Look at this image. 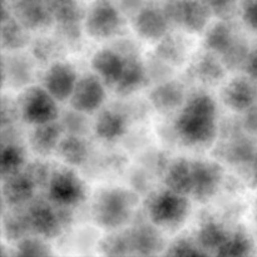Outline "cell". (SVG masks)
I'll return each mask as SVG.
<instances>
[{
    "instance_id": "18",
    "label": "cell",
    "mask_w": 257,
    "mask_h": 257,
    "mask_svg": "<svg viewBox=\"0 0 257 257\" xmlns=\"http://www.w3.org/2000/svg\"><path fill=\"white\" fill-rule=\"evenodd\" d=\"M131 252L135 256L163 255L167 242L162 228L151 222L147 217L125 227Z\"/></svg>"
},
{
    "instance_id": "16",
    "label": "cell",
    "mask_w": 257,
    "mask_h": 257,
    "mask_svg": "<svg viewBox=\"0 0 257 257\" xmlns=\"http://www.w3.org/2000/svg\"><path fill=\"white\" fill-rule=\"evenodd\" d=\"M227 73L228 70L226 69L220 57L206 48H203L202 52H198L197 54L191 57L188 62V79L205 89L222 85Z\"/></svg>"
},
{
    "instance_id": "43",
    "label": "cell",
    "mask_w": 257,
    "mask_h": 257,
    "mask_svg": "<svg viewBox=\"0 0 257 257\" xmlns=\"http://www.w3.org/2000/svg\"><path fill=\"white\" fill-rule=\"evenodd\" d=\"M240 18L246 28L257 33V0L241 2Z\"/></svg>"
},
{
    "instance_id": "3",
    "label": "cell",
    "mask_w": 257,
    "mask_h": 257,
    "mask_svg": "<svg viewBox=\"0 0 257 257\" xmlns=\"http://www.w3.org/2000/svg\"><path fill=\"white\" fill-rule=\"evenodd\" d=\"M140 203L136 191L123 187H105L95 193L90 216L99 228L105 231L127 227Z\"/></svg>"
},
{
    "instance_id": "25",
    "label": "cell",
    "mask_w": 257,
    "mask_h": 257,
    "mask_svg": "<svg viewBox=\"0 0 257 257\" xmlns=\"http://www.w3.org/2000/svg\"><path fill=\"white\" fill-rule=\"evenodd\" d=\"M191 45L187 33L178 29L175 32L171 30L160 42L156 43L153 53L176 69L190 62Z\"/></svg>"
},
{
    "instance_id": "32",
    "label": "cell",
    "mask_w": 257,
    "mask_h": 257,
    "mask_svg": "<svg viewBox=\"0 0 257 257\" xmlns=\"http://www.w3.org/2000/svg\"><path fill=\"white\" fill-rule=\"evenodd\" d=\"M2 231L3 237L9 243H15L32 233L25 206L3 208Z\"/></svg>"
},
{
    "instance_id": "26",
    "label": "cell",
    "mask_w": 257,
    "mask_h": 257,
    "mask_svg": "<svg viewBox=\"0 0 257 257\" xmlns=\"http://www.w3.org/2000/svg\"><path fill=\"white\" fill-rule=\"evenodd\" d=\"M63 136L64 131L59 120L33 125L28 133V146L37 157L47 158L55 155Z\"/></svg>"
},
{
    "instance_id": "47",
    "label": "cell",
    "mask_w": 257,
    "mask_h": 257,
    "mask_svg": "<svg viewBox=\"0 0 257 257\" xmlns=\"http://www.w3.org/2000/svg\"><path fill=\"white\" fill-rule=\"evenodd\" d=\"M248 180H250V186L253 188H257V155L251 165L250 171H248Z\"/></svg>"
},
{
    "instance_id": "34",
    "label": "cell",
    "mask_w": 257,
    "mask_h": 257,
    "mask_svg": "<svg viewBox=\"0 0 257 257\" xmlns=\"http://www.w3.org/2000/svg\"><path fill=\"white\" fill-rule=\"evenodd\" d=\"M256 253V245L253 238L243 228H236L231 231L230 236L218 250L216 256L241 257L251 256Z\"/></svg>"
},
{
    "instance_id": "31",
    "label": "cell",
    "mask_w": 257,
    "mask_h": 257,
    "mask_svg": "<svg viewBox=\"0 0 257 257\" xmlns=\"http://www.w3.org/2000/svg\"><path fill=\"white\" fill-rule=\"evenodd\" d=\"M231 231L232 230L226 227V225H223L221 221L207 218L198 226L195 238L207 256H216L228 238Z\"/></svg>"
},
{
    "instance_id": "38",
    "label": "cell",
    "mask_w": 257,
    "mask_h": 257,
    "mask_svg": "<svg viewBox=\"0 0 257 257\" xmlns=\"http://www.w3.org/2000/svg\"><path fill=\"white\" fill-rule=\"evenodd\" d=\"M165 256H207L201 248L195 236H180L166 247Z\"/></svg>"
},
{
    "instance_id": "20",
    "label": "cell",
    "mask_w": 257,
    "mask_h": 257,
    "mask_svg": "<svg viewBox=\"0 0 257 257\" xmlns=\"http://www.w3.org/2000/svg\"><path fill=\"white\" fill-rule=\"evenodd\" d=\"M131 113L124 107H103L93 120V133L103 142H115L130 132Z\"/></svg>"
},
{
    "instance_id": "37",
    "label": "cell",
    "mask_w": 257,
    "mask_h": 257,
    "mask_svg": "<svg viewBox=\"0 0 257 257\" xmlns=\"http://www.w3.org/2000/svg\"><path fill=\"white\" fill-rule=\"evenodd\" d=\"M49 240L40 237V236L30 233L22 240L13 243V256H50L53 255L52 246L48 243Z\"/></svg>"
},
{
    "instance_id": "1",
    "label": "cell",
    "mask_w": 257,
    "mask_h": 257,
    "mask_svg": "<svg viewBox=\"0 0 257 257\" xmlns=\"http://www.w3.org/2000/svg\"><path fill=\"white\" fill-rule=\"evenodd\" d=\"M218 104L205 88L188 93L187 99L176 113L173 132L182 145L190 148H210L220 135Z\"/></svg>"
},
{
    "instance_id": "2",
    "label": "cell",
    "mask_w": 257,
    "mask_h": 257,
    "mask_svg": "<svg viewBox=\"0 0 257 257\" xmlns=\"http://www.w3.org/2000/svg\"><path fill=\"white\" fill-rule=\"evenodd\" d=\"M203 34V48L218 55L228 73L243 72L251 42L235 20L217 19Z\"/></svg>"
},
{
    "instance_id": "50",
    "label": "cell",
    "mask_w": 257,
    "mask_h": 257,
    "mask_svg": "<svg viewBox=\"0 0 257 257\" xmlns=\"http://www.w3.org/2000/svg\"><path fill=\"white\" fill-rule=\"evenodd\" d=\"M256 87H257V80H256Z\"/></svg>"
},
{
    "instance_id": "28",
    "label": "cell",
    "mask_w": 257,
    "mask_h": 257,
    "mask_svg": "<svg viewBox=\"0 0 257 257\" xmlns=\"http://www.w3.org/2000/svg\"><path fill=\"white\" fill-rule=\"evenodd\" d=\"M2 50L19 52L28 48L32 43V32L24 27L9 9H2Z\"/></svg>"
},
{
    "instance_id": "11",
    "label": "cell",
    "mask_w": 257,
    "mask_h": 257,
    "mask_svg": "<svg viewBox=\"0 0 257 257\" xmlns=\"http://www.w3.org/2000/svg\"><path fill=\"white\" fill-rule=\"evenodd\" d=\"M192 186L190 197L198 203H207L222 187L225 168L218 160L193 158L191 160Z\"/></svg>"
},
{
    "instance_id": "44",
    "label": "cell",
    "mask_w": 257,
    "mask_h": 257,
    "mask_svg": "<svg viewBox=\"0 0 257 257\" xmlns=\"http://www.w3.org/2000/svg\"><path fill=\"white\" fill-rule=\"evenodd\" d=\"M125 18L132 19L150 0H114Z\"/></svg>"
},
{
    "instance_id": "45",
    "label": "cell",
    "mask_w": 257,
    "mask_h": 257,
    "mask_svg": "<svg viewBox=\"0 0 257 257\" xmlns=\"http://www.w3.org/2000/svg\"><path fill=\"white\" fill-rule=\"evenodd\" d=\"M242 73L247 74L253 80H257V42L251 43V49L248 52Z\"/></svg>"
},
{
    "instance_id": "29",
    "label": "cell",
    "mask_w": 257,
    "mask_h": 257,
    "mask_svg": "<svg viewBox=\"0 0 257 257\" xmlns=\"http://www.w3.org/2000/svg\"><path fill=\"white\" fill-rule=\"evenodd\" d=\"M163 185L173 192L190 197L191 186H192L190 158L176 157L170 160L163 172Z\"/></svg>"
},
{
    "instance_id": "39",
    "label": "cell",
    "mask_w": 257,
    "mask_h": 257,
    "mask_svg": "<svg viewBox=\"0 0 257 257\" xmlns=\"http://www.w3.org/2000/svg\"><path fill=\"white\" fill-rule=\"evenodd\" d=\"M145 63L150 85L158 84V83L165 82V80L173 78L172 75L173 72H175V68L171 67L168 63L161 59L155 53L150 54V57L147 59H145Z\"/></svg>"
},
{
    "instance_id": "35",
    "label": "cell",
    "mask_w": 257,
    "mask_h": 257,
    "mask_svg": "<svg viewBox=\"0 0 257 257\" xmlns=\"http://www.w3.org/2000/svg\"><path fill=\"white\" fill-rule=\"evenodd\" d=\"M58 120L62 124L64 133H68V135L88 137L93 132V122L89 118V114L79 112L72 107L62 110Z\"/></svg>"
},
{
    "instance_id": "13",
    "label": "cell",
    "mask_w": 257,
    "mask_h": 257,
    "mask_svg": "<svg viewBox=\"0 0 257 257\" xmlns=\"http://www.w3.org/2000/svg\"><path fill=\"white\" fill-rule=\"evenodd\" d=\"M117 44L124 52L125 65L122 78L113 90L118 97L125 98L137 93L142 88L148 87L150 82L145 59L141 57L137 47L131 40H119Z\"/></svg>"
},
{
    "instance_id": "46",
    "label": "cell",
    "mask_w": 257,
    "mask_h": 257,
    "mask_svg": "<svg viewBox=\"0 0 257 257\" xmlns=\"http://www.w3.org/2000/svg\"><path fill=\"white\" fill-rule=\"evenodd\" d=\"M242 124L250 135L257 137V104L242 113Z\"/></svg>"
},
{
    "instance_id": "24",
    "label": "cell",
    "mask_w": 257,
    "mask_h": 257,
    "mask_svg": "<svg viewBox=\"0 0 257 257\" xmlns=\"http://www.w3.org/2000/svg\"><path fill=\"white\" fill-rule=\"evenodd\" d=\"M37 186L24 168L2 177L3 208L24 207L37 196Z\"/></svg>"
},
{
    "instance_id": "36",
    "label": "cell",
    "mask_w": 257,
    "mask_h": 257,
    "mask_svg": "<svg viewBox=\"0 0 257 257\" xmlns=\"http://www.w3.org/2000/svg\"><path fill=\"white\" fill-rule=\"evenodd\" d=\"M99 253L105 256H130L131 252L130 241H128L127 231L124 228L114 231H108L98 242Z\"/></svg>"
},
{
    "instance_id": "22",
    "label": "cell",
    "mask_w": 257,
    "mask_h": 257,
    "mask_svg": "<svg viewBox=\"0 0 257 257\" xmlns=\"http://www.w3.org/2000/svg\"><path fill=\"white\" fill-rule=\"evenodd\" d=\"M125 65V54L115 43L113 47L98 49L90 59L92 72H94L110 89L117 87Z\"/></svg>"
},
{
    "instance_id": "40",
    "label": "cell",
    "mask_w": 257,
    "mask_h": 257,
    "mask_svg": "<svg viewBox=\"0 0 257 257\" xmlns=\"http://www.w3.org/2000/svg\"><path fill=\"white\" fill-rule=\"evenodd\" d=\"M242 0H202L213 18L220 20H235L240 17Z\"/></svg>"
},
{
    "instance_id": "4",
    "label": "cell",
    "mask_w": 257,
    "mask_h": 257,
    "mask_svg": "<svg viewBox=\"0 0 257 257\" xmlns=\"http://www.w3.org/2000/svg\"><path fill=\"white\" fill-rule=\"evenodd\" d=\"M191 211L190 197L168 188L148 193L145 201L146 217L162 230H178L187 220Z\"/></svg>"
},
{
    "instance_id": "12",
    "label": "cell",
    "mask_w": 257,
    "mask_h": 257,
    "mask_svg": "<svg viewBox=\"0 0 257 257\" xmlns=\"http://www.w3.org/2000/svg\"><path fill=\"white\" fill-rule=\"evenodd\" d=\"M37 60L24 50L3 52L2 84L13 90H23L30 87L35 78Z\"/></svg>"
},
{
    "instance_id": "6",
    "label": "cell",
    "mask_w": 257,
    "mask_h": 257,
    "mask_svg": "<svg viewBox=\"0 0 257 257\" xmlns=\"http://www.w3.org/2000/svg\"><path fill=\"white\" fill-rule=\"evenodd\" d=\"M124 19L114 0H94L85 10L84 33L97 42L113 39L122 33Z\"/></svg>"
},
{
    "instance_id": "41",
    "label": "cell",
    "mask_w": 257,
    "mask_h": 257,
    "mask_svg": "<svg viewBox=\"0 0 257 257\" xmlns=\"http://www.w3.org/2000/svg\"><path fill=\"white\" fill-rule=\"evenodd\" d=\"M53 166L50 163L45 162L43 158L38 157V160L28 162L27 166L24 167L25 172L30 176L33 182L35 183L38 190L45 191L48 183H49L50 176L53 172Z\"/></svg>"
},
{
    "instance_id": "9",
    "label": "cell",
    "mask_w": 257,
    "mask_h": 257,
    "mask_svg": "<svg viewBox=\"0 0 257 257\" xmlns=\"http://www.w3.org/2000/svg\"><path fill=\"white\" fill-rule=\"evenodd\" d=\"M162 7L172 28L196 35L205 33L212 14L202 0H163Z\"/></svg>"
},
{
    "instance_id": "10",
    "label": "cell",
    "mask_w": 257,
    "mask_h": 257,
    "mask_svg": "<svg viewBox=\"0 0 257 257\" xmlns=\"http://www.w3.org/2000/svg\"><path fill=\"white\" fill-rule=\"evenodd\" d=\"M54 20L55 34L68 47L78 45L84 33L85 10L79 0H45Z\"/></svg>"
},
{
    "instance_id": "19",
    "label": "cell",
    "mask_w": 257,
    "mask_h": 257,
    "mask_svg": "<svg viewBox=\"0 0 257 257\" xmlns=\"http://www.w3.org/2000/svg\"><path fill=\"white\" fill-rule=\"evenodd\" d=\"M3 8L9 9L32 33L45 32L54 27V20L45 0H3Z\"/></svg>"
},
{
    "instance_id": "14",
    "label": "cell",
    "mask_w": 257,
    "mask_h": 257,
    "mask_svg": "<svg viewBox=\"0 0 257 257\" xmlns=\"http://www.w3.org/2000/svg\"><path fill=\"white\" fill-rule=\"evenodd\" d=\"M107 88L94 72L79 75L74 90L68 100L69 107L89 115L99 112L107 100Z\"/></svg>"
},
{
    "instance_id": "42",
    "label": "cell",
    "mask_w": 257,
    "mask_h": 257,
    "mask_svg": "<svg viewBox=\"0 0 257 257\" xmlns=\"http://www.w3.org/2000/svg\"><path fill=\"white\" fill-rule=\"evenodd\" d=\"M19 120L20 113L17 99L4 94L2 98V128L17 125Z\"/></svg>"
},
{
    "instance_id": "33",
    "label": "cell",
    "mask_w": 257,
    "mask_h": 257,
    "mask_svg": "<svg viewBox=\"0 0 257 257\" xmlns=\"http://www.w3.org/2000/svg\"><path fill=\"white\" fill-rule=\"evenodd\" d=\"M27 163L25 147L20 140H2V153H0L2 177L22 171Z\"/></svg>"
},
{
    "instance_id": "49",
    "label": "cell",
    "mask_w": 257,
    "mask_h": 257,
    "mask_svg": "<svg viewBox=\"0 0 257 257\" xmlns=\"http://www.w3.org/2000/svg\"><path fill=\"white\" fill-rule=\"evenodd\" d=\"M255 235H256V240H257V222H256V233Z\"/></svg>"
},
{
    "instance_id": "5",
    "label": "cell",
    "mask_w": 257,
    "mask_h": 257,
    "mask_svg": "<svg viewBox=\"0 0 257 257\" xmlns=\"http://www.w3.org/2000/svg\"><path fill=\"white\" fill-rule=\"evenodd\" d=\"M27 215L32 233L45 240L59 237L65 228L72 225L73 208L54 205L49 198L35 196L27 206Z\"/></svg>"
},
{
    "instance_id": "17",
    "label": "cell",
    "mask_w": 257,
    "mask_h": 257,
    "mask_svg": "<svg viewBox=\"0 0 257 257\" xmlns=\"http://www.w3.org/2000/svg\"><path fill=\"white\" fill-rule=\"evenodd\" d=\"M220 97L227 109L235 114H242L257 104L256 80L245 73H237L222 83Z\"/></svg>"
},
{
    "instance_id": "27",
    "label": "cell",
    "mask_w": 257,
    "mask_h": 257,
    "mask_svg": "<svg viewBox=\"0 0 257 257\" xmlns=\"http://www.w3.org/2000/svg\"><path fill=\"white\" fill-rule=\"evenodd\" d=\"M55 156L63 165L80 168L90 161L92 150L87 137L64 133L55 151Z\"/></svg>"
},
{
    "instance_id": "48",
    "label": "cell",
    "mask_w": 257,
    "mask_h": 257,
    "mask_svg": "<svg viewBox=\"0 0 257 257\" xmlns=\"http://www.w3.org/2000/svg\"><path fill=\"white\" fill-rule=\"evenodd\" d=\"M252 215H253V218H255V222H257V198L255 200V202H253Z\"/></svg>"
},
{
    "instance_id": "30",
    "label": "cell",
    "mask_w": 257,
    "mask_h": 257,
    "mask_svg": "<svg viewBox=\"0 0 257 257\" xmlns=\"http://www.w3.org/2000/svg\"><path fill=\"white\" fill-rule=\"evenodd\" d=\"M67 47V43L57 34L39 35L33 38L29 45V52L38 64L49 65L57 60L64 59Z\"/></svg>"
},
{
    "instance_id": "21",
    "label": "cell",
    "mask_w": 257,
    "mask_h": 257,
    "mask_svg": "<svg viewBox=\"0 0 257 257\" xmlns=\"http://www.w3.org/2000/svg\"><path fill=\"white\" fill-rule=\"evenodd\" d=\"M78 78L79 74L74 65L67 60L60 59L47 65L43 74L42 85L58 102H68Z\"/></svg>"
},
{
    "instance_id": "7",
    "label": "cell",
    "mask_w": 257,
    "mask_h": 257,
    "mask_svg": "<svg viewBox=\"0 0 257 257\" xmlns=\"http://www.w3.org/2000/svg\"><path fill=\"white\" fill-rule=\"evenodd\" d=\"M17 102L20 120L30 127L59 119V102L43 85L32 84L20 90Z\"/></svg>"
},
{
    "instance_id": "23",
    "label": "cell",
    "mask_w": 257,
    "mask_h": 257,
    "mask_svg": "<svg viewBox=\"0 0 257 257\" xmlns=\"http://www.w3.org/2000/svg\"><path fill=\"white\" fill-rule=\"evenodd\" d=\"M186 84L181 80L171 79L151 85L148 92V103L160 114L177 113L187 99Z\"/></svg>"
},
{
    "instance_id": "8",
    "label": "cell",
    "mask_w": 257,
    "mask_h": 257,
    "mask_svg": "<svg viewBox=\"0 0 257 257\" xmlns=\"http://www.w3.org/2000/svg\"><path fill=\"white\" fill-rule=\"evenodd\" d=\"M45 196L60 207L75 208L87 198V187L75 168L60 165L53 168Z\"/></svg>"
},
{
    "instance_id": "15",
    "label": "cell",
    "mask_w": 257,
    "mask_h": 257,
    "mask_svg": "<svg viewBox=\"0 0 257 257\" xmlns=\"http://www.w3.org/2000/svg\"><path fill=\"white\" fill-rule=\"evenodd\" d=\"M136 34L148 43H157L172 30V24L162 4L150 2L131 19Z\"/></svg>"
}]
</instances>
